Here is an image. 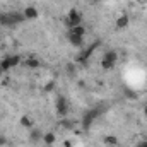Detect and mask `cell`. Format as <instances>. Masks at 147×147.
<instances>
[{
  "mask_svg": "<svg viewBox=\"0 0 147 147\" xmlns=\"http://www.w3.org/2000/svg\"><path fill=\"white\" fill-rule=\"evenodd\" d=\"M60 123H62V127H67V128L69 127H74V121H67V120H62Z\"/></svg>",
  "mask_w": 147,
  "mask_h": 147,
  "instance_id": "d6986e66",
  "label": "cell"
},
{
  "mask_svg": "<svg viewBox=\"0 0 147 147\" xmlns=\"http://www.w3.org/2000/svg\"><path fill=\"white\" fill-rule=\"evenodd\" d=\"M63 146H65V147H72V140H65V142H63Z\"/></svg>",
  "mask_w": 147,
  "mask_h": 147,
  "instance_id": "603a6c76",
  "label": "cell"
},
{
  "mask_svg": "<svg viewBox=\"0 0 147 147\" xmlns=\"http://www.w3.org/2000/svg\"><path fill=\"white\" fill-rule=\"evenodd\" d=\"M55 108H57V115H58L60 118H65L67 113H69V103H67V99H65L63 96H58Z\"/></svg>",
  "mask_w": 147,
  "mask_h": 147,
  "instance_id": "7a4b0ae2",
  "label": "cell"
},
{
  "mask_svg": "<svg viewBox=\"0 0 147 147\" xmlns=\"http://www.w3.org/2000/svg\"><path fill=\"white\" fill-rule=\"evenodd\" d=\"M19 123H21V127H24V128H33L34 127V123H33V120L28 116V115H24V116H21V120H19Z\"/></svg>",
  "mask_w": 147,
  "mask_h": 147,
  "instance_id": "9c48e42d",
  "label": "cell"
},
{
  "mask_svg": "<svg viewBox=\"0 0 147 147\" xmlns=\"http://www.w3.org/2000/svg\"><path fill=\"white\" fill-rule=\"evenodd\" d=\"M69 41L72 43L74 46H77V48H80V46L84 45V38L75 36V34H72V33H69Z\"/></svg>",
  "mask_w": 147,
  "mask_h": 147,
  "instance_id": "8fae6325",
  "label": "cell"
},
{
  "mask_svg": "<svg viewBox=\"0 0 147 147\" xmlns=\"http://www.w3.org/2000/svg\"><path fill=\"white\" fill-rule=\"evenodd\" d=\"M53 87H55V80H50V82L45 84V91H51Z\"/></svg>",
  "mask_w": 147,
  "mask_h": 147,
  "instance_id": "ac0fdd59",
  "label": "cell"
},
{
  "mask_svg": "<svg viewBox=\"0 0 147 147\" xmlns=\"http://www.w3.org/2000/svg\"><path fill=\"white\" fill-rule=\"evenodd\" d=\"M125 94L128 96V98H132V99H135L137 96H135V92H132V91H125Z\"/></svg>",
  "mask_w": 147,
  "mask_h": 147,
  "instance_id": "44dd1931",
  "label": "cell"
},
{
  "mask_svg": "<svg viewBox=\"0 0 147 147\" xmlns=\"http://www.w3.org/2000/svg\"><path fill=\"white\" fill-rule=\"evenodd\" d=\"M2 74H3V72H2V70H0V77H2Z\"/></svg>",
  "mask_w": 147,
  "mask_h": 147,
  "instance_id": "484cf974",
  "label": "cell"
},
{
  "mask_svg": "<svg viewBox=\"0 0 147 147\" xmlns=\"http://www.w3.org/2000/svg\"><path fill=\"white\" fill-rule=\"evenodd\" d=\"M7 58H9L10 67H17V65L21 63V57H19V55H12V57H7Z\"/></svg>",
  "mask_w": 147,
  "mask_h": 147,
  "instance_id": "2e32d148",
  "label": "cell"
},
{
  "mask_svg": "<svg viewBox=\"0 0 147 147\" xmlns=\"http://www.w3.org/2000/svg\"><path fill=\"white\" fill-rule=\"evenodd\" d=\"M67 22H69V26H70V28L82 24V16H80V12H79V10H75V9H72V10L69 12V16H67Z\"/></svg>",
  "mask_w": 147,
  "mask_h": 147,
  "instance_id": "3957f363",
  "label": "cell"
},
{
  "mask_svg": "<svg viewBox=\"0 0 147 147\" xmlns=\"http://www.w3.org/2000/svg\"><path fill=\"white\" fill-rule=\"evenodd\" d=\"M96 116H98V110L87 111V113L84 115V118H82V127H84V128H89L91 123H92V120H94Z\"/></svg>",
  "mask_w": 147,
  "mask_h": 147,
  "instance_id": "5b68a950",
  "label": "cell"
},
{
  "mask_svg": "<svg viewBox=\"0 0 147 147\" xmlns=\"http://www.w3.org/2000/svg\"><path fill=\"white\" fill-rule=\"evenodd\" d=\"M70 33H72V34H75V36L84 38V34H86L87 31H86V28H84L82 24H79V26H74V28H70Z\"/></svg>",
  "mask_w": 147,
  "mask_h": 147,
  "instance_id": "7c38bea8",
  "label": "cell"
},
{
  "mask_svg": "<svg viewBox=\"0 0 147 147\" xmlns=\"http://www.w3.org/2000/svg\"><path fill=\"white\" fill-rule=\"evenodd\" d=\"M26 65H28L29 69H38V67L41 65V62L38 60L36 57H29V58L26 60Z\"/></svg>",
  "mask_w": 147,
  "mask_h": 147,
  "instance_id": "4fadbf2b",
  "label": "cell"
},
{
  "mask_svg": "<svg viewBox=\"0 0 147 147\" xmlns=\"http://www.w3.org/2000/svg\"><path fill=\"white\" fill-rule=\"evenodd\" d=\"M137 147H147V140H144V142H140V144H139Z\"/></svg>",
  "mask_w": 147,
  "mask_h": 147,
  "instance_id": "cb8c5ba5",
  "label": "cell"
},
{
  "mask_svg": "<svg viewBox=\"0 0 147 147\" xmlns=\"http://www.w3.org/2000/svg\"><path fill=\"white\" fill-rule=\"evenodd\" d=\"M55 140H57V137H55L53 132H46V134H43V142H45L46 146H53Z\"/></svg>",
  "mask_w": 147,
  "mask_h": 147,
  "instance_id": "30bf717a",
  "label": "cell"
},
{
  "mask_svg": "<svg viewBox=\"0 0 147 147\" xmlns=\"http://www.w3.org/2000/svg\"><path fill=\"white\" fill-rule=\"evenodd\" d=\"M128 22H130V19H128V16H120L118 19H116V22H115V26H116V29H125V28H128Z\"/></svg>",
  "mask_w": 147,
  "mask_h": 147,
  "instance_id": "ba28073f",
  "label": "cell"
},
{
  "mask_svg": "<svg viewBox=\"0 0 147 147\" xmlns=\"http://www.w3.org/2000/svg\"><path fill=\"white\" fill-rule=\"evenodd\" d=\"M103 140H105V144L108 147H116V144H118V139H116L115 135H106Z\"/></svg>",
  "mask_w": 147,
  "mask_h": 147,
  "instance_id": "9a60e30c",
  "label": "cell"
},
{
  "mask_svg": "<svg viewBox=\"0 0 147 147\" xmlns=\"http://www.w3.org/2000/svg\"><path fill=\"white\" fill-rule=\"evenodd\" d=\"M12 67H10V63H9V58L5 57L3 60H0V70L2 72H7V70H10Z\"/></svg>",
  "mask_w": 147,
  "mask_h": 147,
  "instance_id": "e0dca14e",
  "label": "cell"
},
{
  "mask_svg": "<svg viewBox=\"0 0 147 147\" xmlns=\"http://www.w3.org/2000/svg\"><path fill=\"white\" fill-rule=\"evenodd\" d=\"M41 139H43V134L39 132V128H34V127H33V128H31V140H33V142H39Z\"/></svg>",
  "mask_w": 147,
  "mask_h": 147,
  "instance_id": "5bb4252c",
  "label": "cell"
},
{
  "mask_svg": "<svg viewBox=\"0 0 147 147\" xmlns=\"http://www.w3.org/2000/svg\"><path fill=\"white\" fill-rule=\"evenodd\" d=\"M67 70H69V74L75 72V65H74V63H69V65H67Z\"/></svg>",
  "mask_w": 147,
  "mask_h": 147,
  "instance_id": "ffe728a7",
  "label": "cell"
},
{
  "mask_svg": "<svg viewBox=\"0 0 147 147\" xmlns=\"http://www.w3.org/2000/svg\"><path fill=\"white\" fill-rule=\"evenodd\" d=\"M101 60H105V62H108V63H111V65H115V63H116V60H118V53H116L115 50H108Z\"/></svg>",
  "mask_w": 147,
  "mask_h": 147,
  "instance_id": "52a82bcc",
  "label": "cell"
},
{
  "mask_svg": "<svg viewBox=\"0 0 147 147\" xmlns=\"http://www.w3.org/2000/svg\"><path fill=\"white\" fill-rule=\"evenodd\" d=\"M5 144H7V139H5L3 135H0V147H2V146H5Z\"/></svg>",
  "mask_w": 147,
  "mask_h": 147,
  "instance_id": "7402d4cb",
  "label": "cell"
},
{
  "mask_svg": "<svg viewBox=\"0 0 147 147\" xmlns=\"http://www.w3.org/2000/svg\"><path fill=\"white\" fill-rule=\"evenodd\" d=\"M96 46H98V43H94V45H91L89 48H86V50H84V51H82V53H80V55L77 57V62H79V63H86V62L89 60L91 53H92V51L96 50Z\"/></svg>",
  "mask_w": 147,
  "mask_h": 147,
  "instance_id": "277c9868",
  "label": "cell"
},
{
  "mask_svg": "<svg viewBox=\"0 0 147 147\" xmlns=\"http://www.w3.org/2000/svg\"><path fill=\"white\" fill-rule=\"evenodd\" d=\"M26 21L22 12H7V14H0V24L3 26H16L19 22Z\"/></svg>",
  "mask_w": 147,
  "mask_h": 147,
  "instance_id": "6da1fadb",
  "label": "cell"
},
{
  "mask_svg": "<svg viewBox=\"0 0 147 147\" xmlns=\"http://www.w3.org/2000/svg\"><path fill=\"white\" fill-rule=\"evenodd\" d=\"M144 115L147 116V105H146V108H144Z\"/></svg>",
  "mask_w": 147,
  "mask_h": 147,
  "instance_id": "d4e9b609",
  "label": "cell"
},
{
  "mask_svg": "<svg viewBox=\"0 0 147 147\" xmlns=\"http://www.w3.org/2000/svg\"><path fill=\"white\" fill-rule=\"evenodd\" d=\"M22 14H24V19H28V21H34V19H38V16H39L36 7H33V5H28Z\"/></svg>",
  "mask_w": 147,
  "mask_h": 147,
  "instance_id": "8992f818",
  "label": "cell"
}]
</instances>
